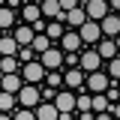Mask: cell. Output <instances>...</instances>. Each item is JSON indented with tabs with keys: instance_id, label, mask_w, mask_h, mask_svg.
Segmentation results:
<instances>
[{
	"instance_id": "cell-1",
	"label": "cell",
	"mask_w": 120,
	"mask_h": 120,
	"mask_svg": "<svg viewBox=\"0 0 120 120\" xmlns=\"http://www.w3.org/2000/svg\"><path fill=\"white\" fill-rule=\"evenodd\" d=\"M21 81L24 84H36L39 87V81H45V69L39 60H30V63H24L21 66Z\"/></svg>"
},
{
	"instance_id": "cell-2",
	"label": "cell",
	"mask_w": 120,
	"mask_h": 120,
	"mask_svg": "<svg viewBox=\"0 0 120 120\" xmlns=\"http://www.w3.org/2000/svg\"><path fill=\"white\" fill-rule=\"evenodd\" d=\"M15 99H18V108H30V111L42 102V99H39V87H36V84H24V87L18 90V96H15Z\"/></svg>"
},
{
	"instance_id": "cell-3",
	"label": "cell",
	"mask_w": 120,
	"mask_h": 120,
	"mask_svg": "<svg viewBox=\"0 0 120 120\" xmlns=\"http://www.w3.org/2000/svg\"><path fill=\"white\" fill-rule=\"evenodd\" d=\"M39 63H42L45 72H60V66H63V51L54 45V48H48L45 54H39Z\"/></svg>"
},
{
	"instance_id": "cell-4",
	"label": "cell",
	"mask_w": 120,
	"mask_h": 120,
	"mask_svg": "<svg viewBox=\"0 0 120 120\" xmlns=\"http://www.w3.org/2000/svg\"><path fill=\"white\" fill-rule=\"evenodd\" d=\"M99 66H102V57L96 54V48H90V51H84V54H78V69H81L84 75L99 72Z\"/></svg>"
},
{
	"instance_id": "cell-5",
	"label": "cell",
	"mask_w": 120,
	"mask_h": 120,
	"mask_svg": "<svg viewBox=\"0 0 120 120\" xmlns=\"http://www.w3.org/2000/svg\"><path fill=\"white\" fill-rule=\"evenodd\" d=\"M75 33H78L81 45H84V42H87V45H96L99 39H102V33H99V24H96V21H84V24L75 30Z\"/></svg>"
},
{
	"instance_id": "cell-6",
	"label": "cell",
	"mask_w": 120,
	"mask_h": 120,
	"mask_svg": "<svg viewBox=\"0 0 120 120\" xmlns=\"http://www.w3.org/2000/svg\"><path fill=\"white\" fill-rule=\"evenodd\" d=\"M108 84H111V81H108V75H105V72H90L87 78H84V90H90L93 96H96V93H105Z\"/></svg>"
},
{
	"instance_id": "cell-7",
	"label": "cell",
	"mask_w": 120,
	"mask_h": 120,
	"mask_svg": "<svg viewBox=\"0 0 120 120\" xmlns=\"http://www.w3.org/2000/svg\"><path fill=\"white\" fill-rule=\"evenodd\" d=\"M57 48L63 51V54H78V51H81V39H78V33H75V30H66V33L60 36Z\"/></svg>"
},
{
	"instance_id": "cell-8",
	"label": "cell",
	"mask_w": 120,
	"mask_h": 120,
	"mask_svg": "<svg viewBox=\"0 0 120 120\" xmlns=\"http://www.w3.org/2000/svg\"><path fill=\"white\" fill-rule=\"evenodd\" d=\"M99 33H102V39H117V33H120V18L108 12L102 21H99Z\"/></svg>"
},
{
	"instance_id": "cell-9",
	"label": "cell",
	"mask_w": 120,
	"mask_h": 120,
	"mask_svg": "<svg viewBox=\"0 0 120 120\" xmlns=\"http://www.w3.org/2000/svg\"><path fill=\"white\" fill-rule=\"evenodd\" d=\"M51 105H54L57 111H63V114H72V108H75V93H72V90H57Z\"/></svg>"
},
{
	"instance_id": "cell-10",
	"label": "cell",
	"mask_w": 120,
	"mask_h": 120,
	"mask_svg": "<svg viewBox=\"0 0 120 120\" xmlns=\"http://www.w3.org/2000/svg\"><path fill=\"white\" fill-rule=\"evenodd\" d=\"M39 15L51 18V21H60V24H63V18H66V12H60V3H57V0H45V3H39Z\"/></svg>"
},
{
	"instance_id": "cell-11",
	"label": "cell",
	"mask_w": 120,
	"mask_h": 120,
	"mask_svg": "<svg viewBox=\"0 0 120 120\" xmlns=\"http://www.w3.org/2000/svg\"><path fill=\"white\" fill-rule=\"evenodd\" d=\"M63 87L66 90H84V72H81V69H66Z\"/></svg>"
},
{
	"instance_id": "cell-12",
	"label": "cell",
	"mask_w": 120,
	"mask_h": 120,
	"mask_svg": "<svg viewBox=\"0 0 120 120\" xmlns=\"http://www.w3.org/2000/svg\"><path fill=\"white\" fill-rule=\"evenodd\" d=\"M33 27H27V24H21V27H15L12 30V39H15V45L18 48H30V42H33Z\"/></svg>"
},
{
	"instance_id": "cell-13",
	"label": "cell",
	"mask_w": 120,
	"mask_h": 120,
	"mask_svg": "<svg viewBox=\"0 0 120 120\" xmlns=\"http://www.w3.org/2000/svg\"><path fill=\"white\" fill-rule=\"evenodd\" d=\"M24 87V81H21V75H3V81H0V93H12V96H18V90Z\"/></svg>"
},
{
	"instance_id": "cell-14",
	"label": "cell",
	"mask_w": 120,
	"mask_h": 120,
	"mask_svg": "<svg viewBox=\"0 0 120 120\" xmlns=\"http://www.w3.org/2000/svg\"><path fill=\"white\" fill-rule=\"evenodd\" d=\"M96 54L102 60H114L117 57V39H99L96 42Z\"/></svg>"
},
{
	"instance_id": "cell-15",
	"label": "cell",
	"mask_w": 120,
	"mask_h": 120,
	"mask_svg": "<svg viewBox=\"0 0 120 120\" xmlns=\"http://www.w3.org/2000/svg\"><path fill=\"white\" fill-rule=\"evenodd\" d=\"M57 114H60V111L51 102H39L36 108H33V117H36V120H57Z\"/></svg>"
},
{
	"instance_id": "cell-16",
	"label": "cell",
	"mask_w": 120,
	"mask_h": 120,
	"mask_svg": "<svg viewBox=\"0 0 120 120\" xmlns=\"http://www.w3.org/2000/svg\"><path fill=\"white\" fill-rule=\"evenodd\" d=\"M21 18H24L27 27H33V24L42 18V15H39V3H24V6H21Z\"/></svg>"
},
{
	"instance_id": "cell-17",
	"label": "cell",
	"mask_w": 120,
	"mask_h": 120,
	"mask_svg": "<svg viewBox=\"0 0 120 120\" xmlns=\"http://www.w3.org/2000/svg\"><path fill=\"white\" fill-rule=\"evenodd\" d=\"M63 33H66V27H63L60 21H48V24H45V33H42V36H48V42H51V45H57Z\"/></svg>"
},
{
	"instance_id": "cell-18",
	"label": "cell",
	"mask_w": 120,
	"mask_h": 120,
	"mask_svg": "<svg viewBox=\"0 0 120 120\" xmlns=\"http://www.w3.org/2000/svg\"><path fill=\"white\" fill-rule=\"evenodd\" d=\"M18 54V45H15L12 33H3L0 36V57H15Z\"/></svg>"
},
{
	"instance_id": "cell-19",
	"label": "cell",
	"mask_w": 120,
	"mask_h": 120,
	"mask_svg": "<svg viewBox=\"0 0 120 120\" xmlns=\"http://www.w3.org/2000/svg\"><path fill=\"white\" fill-rule=\"evenodd\" d=\"M63 21H66L69 27H75V30H78L84 21H87V15H84V9L78 6V9H72V12H66V18H63Z\"/></svg>"
},
{
	"instance_id": "cell-20",
	"label": "cell",
	"mask_w": 120,
	"mask_h": 120,
	"mask_svg": "<svg viewBox=\"0 0 120 120\" xmlns=\"http://www.w3.org/2000/svg\"><path fill=\"white\" fill-rule=\"evenodd\" d=\"M48 48H54V45L48 42V36H42V33H39V36H33V42H30V51H33L36 57H39V54H45Z\"/></svg>"
},
{
	"instance_id": "cell-21",
	"label": "cell",
	"mask_w": 120,
	"mask_h": 120,
	"mask_svg": "<svg viewBox=\"0 0 120 120\" xmlns=\"http://www.w3.org/2000/svg\"><path fill=\"white\" fill-rule=\"evenodd\" d=\"M12 24H15V12L12 9H0V33H12Z\"/></svg>"
},
{
	"instance_id": "cell-22",
	"label": "cell",
	"mask_w": 120,
	"mask_h": 120,
	"mask_svg": "<svg viewBox=\"0 0 120 120\" xmlns=\"http://www.w3.org/2000/svg\"><path fill=\"white\" fill-rule=\"evenodd\" d=\"M15 105H18V99L12 93H0V114H15Z\"/></svg>"
},
{
	"instance_id": "cell-23",
	"label": "cell",
	"mask_w": 120,
	"mask_h": 120,
	"mask_svg": "<svg viewBox=\"0 0 120 120\" xmlns=\"http://www.w3.org/2000/svg\"><path fill=\"white\" fill-rule=\"evenodd\" d=\"M0 72L3 75H15L18 72V57H0Z\"/></svg>"
},
{
	"instance_id": "cell-24",
	"label": "cell",
	"mask_w": 120,
	"mask_h": 120,
	"mask_svg": "<svg viewBox=\"0 0 120 120\" xmlns=\"http://www.w3.org/2000/svg\"><path fill=\"white\" fill-rule=\"evenodd\" d=\"M108 108V102H105V93H96V96H90V111H105Z\"/></svg>"
},
{
	"instance_id": "cell-25",
	"label": "cell",
	"mask_w": 120,
	"mask_h": 120,
	"mask_svg": "<svg viewBox=\"0 0 120 120\" xmlns=\"http://www.w3.org/2000/svg\"><path fill=\"white\" fill-rule=\"evenodd\" d=\"M45 81H48L51 90H60V87H63V75H60V72H45Z\"/></svg>"
},
{
	"instance_id": "cell-26",
	"label": "cell",
	"mask_w": 120,
	"mask_h": 120,
	"mask_svg": "<svg viewBox=\"0 0 120 120\" xmlns=\"http://www.w3.org/2000/svg\"><path fill=\"white\" fill-rule=\"evenodd\" d=\"M117 75H120V60H108V81H117Z\"/></svg>"
},
{
	"instance_id": "cell-27",
	"label": "cell",
	"mask_w": 120,
	"mask_h": 120,
	"mask_svg": "<svg viewBox=\"0 0 120 120\" xmlns=\"http://www.w3.org/2000/svg\"><path fill=\"white\" fill-rule=\"evenodd\" d=\"M15 57H18V63H30V60H36V54H33L30 48H18V54H15Z\"/></svg>"
},
{
	"instance_id": "cell-28",
	"label": "cell",
	"mask_w": 120,
	"mask_h": 120,
	"mask_svg": "<svg viewBox=\"0 0 120 120\" xmlns=\"http://www.w3.org/2000/svg\"><path fill=\"white\" fill-rule=\"evenodd\" d=\"M12 120H36V117H33V111H30V108H15Z\"/></svg>"
},
{
	"instance_id": "cell-29",
	"label": "cell",
	"mask_w": 120,
	"mask_h": 120,
	"mask_svg": "<svg viewBox=\"0 0 120 120\" xmlns=\"http://www.w3.org/2000/svg\"><path fill=\"white\" fill-rule=\"evenodd\" d=\"M63 66H69V69H78V54H63Z\"/></svg>"
},
{
	"instance_id": "cell-30",
	"label": "cell",
	"mask_w": 120,
	"mask_h": 120,
	"mask_svg": "<svg viewBox=\"0 0 120 120\" xmlns=\"http://www.w3.org/2000/svg\"><path fill=\"white\" fill-rule=\"evenodd\" d=\"M78 120H93V111H81V117Z\"/></svg>"
},
{
	"instance_id": "cell-31",
	"label": "cell",
	"mask_w": 120,
	"mask_h": 120,
	"mask_svg": "<svg viewBox=\"0 0 120 120\" xmlns=\"http://www.w3.org/2000/svg\"><path fill=\"white\" fill-rule=\"evenodd\" d=\"M57 120H72V114H63V111H60V114H57Z\"/></svg>"
},
{
	"instance_id": "cell-32",
	"label": "cell",
	"mask_w": 120,
	"mask_h": 120,
	"mask_svg": "<svg viewBox=\"0 0 120 120\" xmlns=\"http://www.w3.org/2000/svg\"><path fill=\"white\" fill-rule=\"evenodd\" d=\"M0 120H12V114H0Z\"/></svg>"
},
{
	"instance_id": "cell-33",
	"label": "cell",
	"mask_w": 120,
	"mask_h": 120,
	"mask_svg": "<svg viewBox=\"0 0 120 120\" xmlns=\"http://www.w3.org/2000/svg\"><path fill=\"white\" fill-rule=\"evenodd\" d=\"M0 81H3V72H0Z\"/></svg>"
},
{
	"instance_id": "cell-34",
	"label": "cell",
	"mask_w": 120,
	"mask_h": 120,
	"mask_svg": "<svg viewBox=\"0 0 120 120\" xmlns=\"http://www.w3.org/2000/svg\"><path fill=\"white\" fill-rule=\"evenodd\" d=\"M0 36H3V33H0Z\"/></svg>"
}]
</instances>
